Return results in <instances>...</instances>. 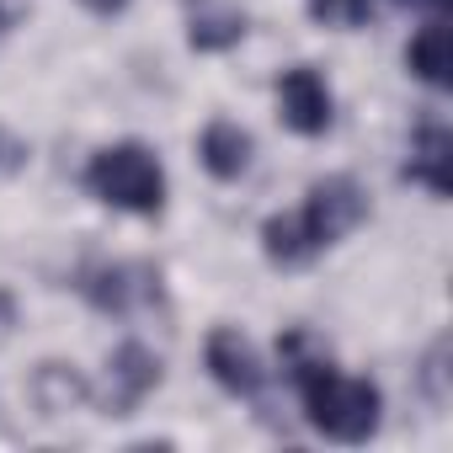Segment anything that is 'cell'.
I'll use <instances>...</instances> for the list:
<instances>
[{"mask_svg":"<svg viewBox=\"0 0 453 453\" xmlns=\"http://www.w3.org/2000/svg\"><path fill=\"white\" fill-rule=\"evenodd\" d=\"M288 384L299 389L304 421H310L320 437L347 442V448H357V442L379 437V421H384V395H379V384H373V379L342 373V368H336V357H326V363H315V368L294 373Z\"/></svg>","mask_w":453,"mask_h":453,"instance_id":"6da1fadb","label":"cell"},{"mask_svg":"<svg viewBox=\"0 0 453 453\" xmlns=\"http://www.w3.org/2000/svg\"><path fill=\"white\" fill-rule=\"evenodd\" d=\"M86 192L118 213L160 219L165 213V165L144 139H118L86 160Z\"/></svg>","mask_w":453,"mask_h":453,"instance_id":"7a4b0ae2","label":"cell"},{"mask_svg":"<svg viewBox=\"0 0 453 453\" xmlns=\"http://www.w3.org/2000/svg\"><path fill=\"white\" fill-rule=\"evenodd\" d=\"M75 294L96 310V315H139L155 310L165 299V278L155 262H81L75 273Z\"/></svg>","mask_w":453,"mask_h":453,"instance_id":"3957f363","label":"cell"},{"mask_svg":"<svg viewBox=\"0 0 453 453\" xmlns=\"http://www.w3.org/2000/svg\"><path fill=\"white\" fill-rule=\"evenodd\" d=\"M299 219H304L310 241L320 251H331L368 219V192L352 176H320V181H310V192L299 203Z\"/></svg>","mask_w":453,"mask_h":453,"instance_id":"277c9868","label":"cell"},{"mask_svg":"<svg viewBox=\"0 0 453 453\" xmlns=\"http://www.w3.org/2000/svg\"><path fill=\"white\" fill-rule=\"evenodd\" d=\"M278 118H283V128L299 134V139L331 134V123H336V96H331V86H326V75H320L315 65H288V70L278 75Z\"/></svg>","mask_w":453,"mask_h":453,"instance_id":"5b68a950","label":"cell"},{"mask_svg":"<svg viewBox=\"0 0 453 453\" xmlns=\"http://www.w3.org/2000/svg\"><path fill=\"white\" fill-rule=\"evenodd\" d=\"M203 368L208 379L235 395V400H257L267 389V368H262V352L251 347V336H241L235 326H213L208 342H203Z\"/></svg>","mask_w":453,"mask_h":453,"instance_id":"8992f818","label":"cell"},{"mask_svg":"<svg viewBox=\"0 0 453 453\" xmlns=\"http://www.w3.org/2000/svg\"><path fill=\"white\" fill-rule=\"evenodd\" d=\"M165 379V363L144 342H123L107 357V389H102V416H134Z\"/></svg>","mask_w":453,"mask_h":453,"instance_id":"52a82bcc","label":"cell"},{"mask_svg":"<svg viewBox=\"0 0 453 453\" xmlns=\"http://www.w3.org/2000/svg\"><path fill=\"white\" fill-rule=\"evenodd\" d=\"M405 181H416L421 192L432 197H448L453 192V134L437 112H421L416 128H411V144H405Z\"/></svg>","mask_w":453,"mask_h":453,"instance_id":"ba28073f","label":"cell"},{"mask_svg":"<svg viewBox=\"0 0 453 453\" xmlns=\"http://www.w3.org/2000/svg\"><path fill=\"white\" fill-rule=\"evenodd\" d=\"M187 6V49L192 54H230L241 49L251 17L241 0H181Z\"/></svg>","mask_w":453,"mask_h":453,"instance_id":"9c48e42d","label":"cell"},{"mask_svg":"<svg viewBox=\"0 0 453 453\" xmlns=\"http://www.w3.org/2000/svg\"><path fill=\"white\" fill-rule=\"evenodd\" d=\"M257 160V139L235 123V118H208L197 134V165L213 181H241Z\"/></svg>","mask_w":453,"mask_h":453,"instance_id":"30bf717a","label":"cell"},{"mask_svg":"<svg viewBox=\"0 0 453 453\" xmlns=\"http://www.w3.org/2000/svg\"><path fill=\"white\" fill-rule=\"evenodd\" d=\"M27 400H33V411H38L43 421H59V416H70V411H81V405L91 400V384H86V373H81L75 363L43 357V363L33 368V379H27Z\"/></svg>","mask_w":453,"mask_h":453,"instance_id":"8fae6325","label":"cell"},{"mask_svg":"<svg viewBox=\"0 0 453 453\" xmlns=\"http://www.w3.org/2000/svg\"><path fill=\"white\" fill-rule=\"evenodd\" d=\"M262 251H267V262L283 267V273H299V267H310V262L320 257V246L310 241L299 208H294V213H267V219H262Z\"/></svg>","mask_w":453,"mask_h":453,"instance_id":"7c38bea8","label":"cell"},{"mask_svg":"<svg viewBox=\"0 0 453 453\" xmlns=\"http://www.w3.org/2000/svg\"><path fill=\"white\" fill-rule=\"evenodd\" d=\"M405 70L426 91H448V27H442V17H426L416 27V38L405 43Z\"/></svg>","mask_w":453,"mask_h":453,"instance_id":"4fadbf2b","label":"cell"},{"mask_svg":"<svg viewBox=\"0 0 453 453\" xmlns=\"http://www.w3.org/2000/svg\"><path fill=\"white\" fill-rule=\"evenodd\" d=\"M304 12H310L315 27L363 33V27H373V17H379V0H304Z\"/></svg>","mask_w":453,"mask_h":453,"instance_id":"5bb4252c","label":"cell"},{"mask_svg":"<svg viewBox=\"0 0 453 453\" xmlns=\"http://www.w3.org/2000/svg\"><path fill=\"white\" fill-rule=\"evenodd\" d=\"M416 384H421V395H426L432 405H448V336H432V347H426V357H421Z\"/></svg>","mask_w":453,"mask_h":453,"instance_id":"9a60e30c","label":"cell"},{"mask_svg":"<svg viewBox=\"0 0 453 453\" xmlns=\"http://www.w3.org/2000/svg\"><path fill=\"white\" fill-rule=\"evenodd\" d=\"M27 160H33V144H27L17 128H6V123H0V181L22 176V171H27Z\"/></svg>","mask_w":453,"mask_h":453,"instance_id":"2e32d148","label":"cell"},{"mask_svg":"<svg viewBox=\"0 0 453 453\" xmlns=\"http://www.w3.org/2000/svg\"><path fill=\"white\" fill-rule=\"evenodd\" d=\"M400 12H411V17H442L448 12V0H395Z\"/></svg>","mask_w":453,"mask_h":453,"instance_id":"e0dca14e","label":"cell"},{"mask_svg":"<svg viewBox=\"0 0 453 453\" xmlns=\"http://www.w3.org/2000/svg\"><path fill=\"white\" fill-rule=\"evenodd\" d=\"M81 6H86L91 17H123V12L134 6V0H81Z\"/></svg>","mask_w":453,"mask_h":453,"instance_id":"ac0fdd59","label":"cell"},{"mask_svg":"<svg viewBox=\"0 0 453 453\" xmlns=\"http://www.w3.org/2000/svg\"><path fill=\"white\" fill-rule=\"evenodd\" d=\"M12 326H17V299H12L6 288H0V336H6Z\"/></svg>","mask_w":453,"mask_h":453,"instance_id":"d6986e66","label":"cell"}]
</instances>
